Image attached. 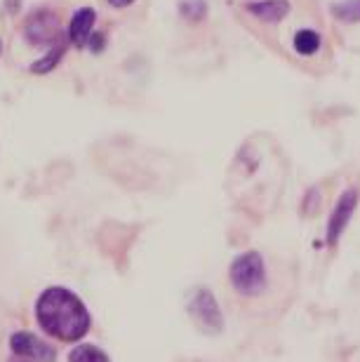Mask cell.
Here are the masks:
<instances>
[{"label": "cell", "instance_id": "obj_1", "mask_svg": "<svg viewBox=\"0 0 360 362\" xmlns=\"http://www.w3.org/2000/svg\"><path fill=\"white\" fill-rule=\"evenodd\" d=\"M35 317L50 337L59 341H78L90 332V313L85 303L66 287H50L35 303Z\"/></svg>", "mask_w": 360, "mask_h": 362}, {"label": "cell", "instance_id": "obj_2", "mask_svg": "<svg viewBox=\"0 0 360 362\" xmlns=\"http://www.w3.org/2000/svg\"><path fill=\"white\" fill-rule=\"evenodd\" d=\"M233 289L240 296H259L266 289V266L259 252H245L236 257L228 271Z\"/></svg>", "mask_w": 360, "mask_h": 362}, {"label": "cell", "instance_id": "obj_3", "mask_svg": "<svg viewBox=\"0 0 360 362\" xmlns=\"http://www.w3.org/2000/svg\"><path fill=\"white\" fill-rule=\"evenodd\" d=\"M24 35L31 45H57V42L64 40L59 31V19L50 10L33 12L26 21Z\"/></svg>", "mask_w": 360, "mask_h": 362}, {"label": "cell", "instance_id": "obj_4", "mask_svg": "<svg viewBox=\"0 0 360 362\" xmlns=\"http://www.w3.org/2000/svg\"><path fill=\"white\" fill-rule=\"evenodd\" d=\"M189 310H191V315L196 317V322L200 327L212 332V334H217V332H221V327H224V317H221L219 303L210 289L200 287L196 296H193Z\"/></svg>", "mask_w": 360, "mask_h": 362}, {"label": "cell", "instance_id": "obj_5", "mask_svg": "<svg viewBox=\"0 0 360 362\" xmlns=\"http://www.w3.org/2000/svg\"><path fill=\"white\" fill-rule=\"evenodd\" d=\"M356 207H358V191L356 188H349V191L342 193V198L337 200L332 214H330V223H327V245L330 247H335V245L342 240V235H344V230H347Z\"/></svg>", "mask_w": 360, "mask_h": 362}, {"label": "cell", "instance_id": "obj_6", "mask_svg": "<svg viewBox=\"0 0 360 362\" xmlns=\"http://www.w3.org/2000/svg\"><path fill=\"white\" fill-rule=\"evenodd\" d=\"M10 349L17 358L26 360H54V349L40 341L38 337L28 334V332H17L10 339Z\"/></svg>", "mask_w": 360, "mask_h": 362}, {"label": "cell", "instance_id": "obj_7", "mask_svg": "<svg viewBox=\"0 0 360 362\" xmlns=\"http://www.w3.org/2000/svg\"><path fill=\"white\" fill-rule=\"evenodd\" d=\"M290 0H259V3H248L245 10L266 24H278L290 14Z\"/></svg>", "mask_w": 360, "mask_h": 362}, {"label": "cell", "instance_id": "obj_8", "mask_svg": "<svg viewBox=\"0 0 360 362\" xmlns=\"http://www.w3.org/2000/svg\"><path fill=\"white\" fill-rule=\"evenodd\" d=\"M95 19H97V14L92 7H83V10H78L74 14L71 26H69V38L76 47L88 45L90 35H92V26H95Z\"/></svg>", "mask_w": 360, "mask_h": 362}, {"label": "cell", "instance_id": "obj_9", "mask_svg": "<svg viewBox=\"0 0 360 362\" xmlns=\"http://www.w3.org/2000/svg\"><path fill=\"white\" fill-rule=\"evenodd\" d=\"M292 45H294V49H297L301 57H311V54H315L320 49L323 40H320L318 33L311 31V28H301V31L294 33Z\"/></svg>", "mask_w": 360, "mask_h": 362}, {"label": "cell", "instance_id": "obj_10", "mask_svg": "<svg viewBox=\"0 0 360 362\" xmlns=\"http://www.w3.org/2000/svg\"><path fill=\"white\" fill-rule=\"evenodd\" d=\"M335 19L339 21H349V24H358L360 21V0H342V3H335L330 7Z\"/></svg>", "mask_w": 360, "mask_h": 362}, {"label": "cell", "instance_id": "obj_11", "mask_svg": "<svg viewBox=\"0 0 360 362\" xmlns=\"http://www.w3.org/2000/svg\"><path fill=\"white\" fill-rule=\"evenodd\" d=\"M64 49H66V47H64V40L57 42V45L47 52V57H42V59H38V62L33 64L31 71H33V74H50V71H52L57 64H59L62 57H64Z\"/></svg>", "mask_w": 360, "mask_h": 362}, {"label": "cell", "instance_id": "obj_12", "mask_svg": "<svg viewBox=\"0 0 360 362\" xmlns=\"http://www.w3.org/2000/svg\"><path fill=\"white\" fill-rule=\"evenodd\" d=\"M179 12H182L184 19H189V21H193V24H198V21L205 19L207 3H205V0H182V3H179Z\"/></svg>", "mask_w": 360, "mask_h": 362}, {"label": "cell", "instance_id": "obj_13", "mask_svg": "<svg viewBox=\"0 0 360 362\" xmlns=\"http://www.w3.org/2000/svg\"><path fill=\"white\" fill-rule=\"evenodd\" d=\"M71 362H95V360H109L104 351H99L97 346H78V349L71 351L69 356Z\"/></svg>", "mask_w": 360, "mask_h": 362}, {"label": "cell", "instance_id": "obj_14", "mask_svg": "<svg viewBox=\"0 0 360 362\" xmlns=\"http://www.w3.org/2000/svg\"><path fill=\"white\" fill-rule=\"evenodd\" d=\"M88 45H90V49L92 52H102L104 49V33H92L90 35V40H88Z\"/></svg>", "mask_w": 360, "mask_h": 362}, {"label": "cell", "instance_id": "obj_15", "mask_svg": "<svg viewBox=\"0 0 360 362\" xmlns=\"http://www.w3.org/2000/svg\"><path fill=\"white\" fill-rule=\"evenodd\" d=\"M5 10L10 14H17L19 10V0H5Z\"/></svg>", "mask_w": 360, "mask_h": 362}, {"label": "cell", "instance_id": "obj_16", "mask_svg": "<svg viewBox=\"0 0 360 362\" xmlns=\"http://www.w3.org/2000/svg\"><path fill=\"white\" fill-rule=\"evenodd\" d=\"M111 7H118V10H122V7H127V5H132L134 0H106Z\"/></svg>", "mask_w": 360, "mask_h": 362}, {"label": "cell", "instance_id": "obj_17", "mask_svg": "<svg viewBox=\"0 0 360 362\" xmlns=\"http://www.w3.org/2000/svg\"><path fill=\"white\" fill-rule=\"evenodd\" d=\"M0 52H3V40H0Z\"/></svg>", "mask_w": 360, "mask_h": 362}]
</instances>
